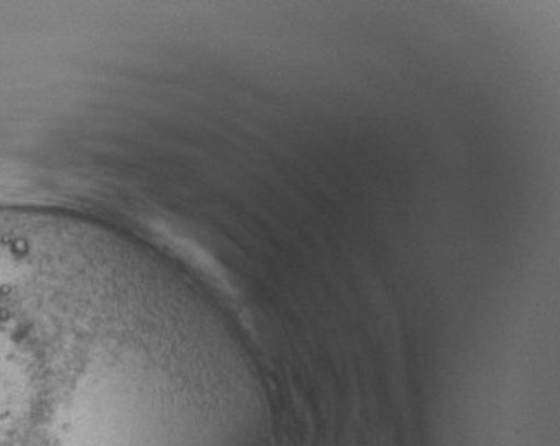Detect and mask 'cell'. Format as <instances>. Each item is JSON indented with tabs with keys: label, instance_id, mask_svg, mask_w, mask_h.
<instances>
[{
	"label": "cell",
	"instance_id": "obj_1",
	"mask_svg": "<svg viewBox=\"0 0 560 446\" xmlns=\"http://www.w3.org/2000/svg\"><path fill=\"white\" fill-rule=\"evenodd\" d=\"M154 291L88 228L0 208V446H154Z\"/></svg>",
	"mask_w": 560,
	"mask_h": 446
}]
</instances>
